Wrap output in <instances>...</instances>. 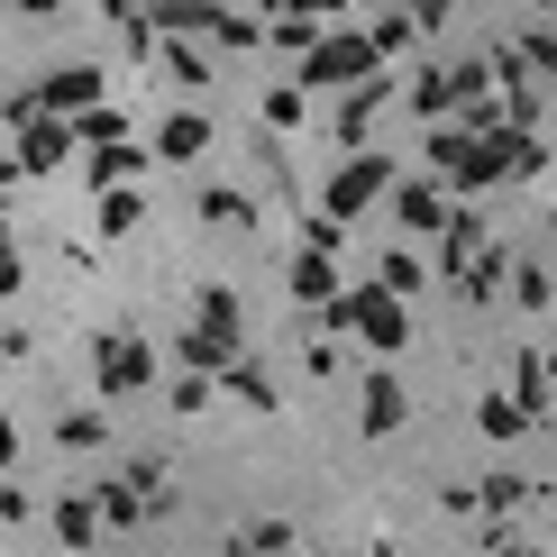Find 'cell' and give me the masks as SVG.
<instances>
[{
  "label": "cell",
  "instance_id": "obj_23",
  "mask_svg": "<svg viewBox=\"0 0 557 557\" xmlns=\"http://www.w3.org/2000/svg\"><path fill=\"white\" fill-rule=\"evenodd\" d=\"M156 46H165V74H174L183 91H211V74H220L211 46H193V37H156Z\"/></svg>",
  "mask_w": 557,
  "mask_h": 557
},
{
  "label": "cell",
  "instance_id": "obj_53",
  "mask_svg": "<svg viewBox=\"0 0 557 557\" xmlns=\"http://www.w3.org/2000/svg\"><path fill=\"white\" fill-rule=\"evenodd\" d=\"M64 557H74V548H64Z\"/></svg>",
  "mask_w": 557,
  "mask_h": 557
},
{
  "label": "cell",
  "instance_id": "obj_24",
  "mask_svg": "<svg viewBox=\"0 0 557 557\" xmlns=\"http://www.w3.org/2000/svg\"><path fill=\"white\" fill-rule=\"evenodd\" d=\"M375 284H384V293H403V301H411V293H430V257H421V247H393V257H375Z\"/></svg>",
  "mask_w": 557,
  "mask_h": 557
},
{
  "label": "cell",
  "instance_id": "obj_33",
  "mask_svg": "<svg viewBox=\"0 0 557 557\" xmlns=\"http://www.w3.org/2000/svg\"><path fill=\"white\" fill-rule=\"evenodd\" d=\"M475 548H484V557H530V540L512 530V512H484V530H475Z\"/></svg>",
  "mask_w": 557,
  "mask_h": 557
},
{
  "label": "cell",
  "instance_id": "obj_25",
  "mask_svg": "<svg viewBox=\"0 0 557 557\" xmlns=\"http://www.w3.org/2000/svg\"><path fill=\"white\" fill-rule=\"evenodd\" d=\"M101 540V512H91V494H55V548H91Z\"/></svg>",
  "mask_w": 557,
  "mask_h": 557
},
{
  "label": "cell",
  "instance_id": "obj_22",
  "mask_svg": "<svg viewBox=\"0 0 557 557\" xmlns=\"http://www.w3.org/2000/svg\"><path fill=\"white\" fill-rule=\"evenodd\" d=\"M137 220H147V183H110L101 193V238H137Z\"/></svg>",
  "mask_w": 557,
  "mask_h": 557
},
{
  "label": "cell",
  "instance_id": "obj_43",
  "mask_svg": "<svg viewBox=\"0 0 557 557\" xmlns=\"http://www.w3.org/2000/svg\"><path fill=\"white\" fill-rule=\"evenodd\" d=\"M18 467V430H10V411H0V475Z\"/></svg>",
  "mask_w": 557,
  "mask_h": 557
},
{
  "label": "cell",
  "instance_id": "obj_31",
  "mask_svg": "<svg viewBox=\"0 0 557 557\" xmlns=\"http://www.w3.org/2000/svg\"><path fill=\"white\" fill-rule=\"evenodd\" d=\"M521 503H530V475H512V467L475 484V512H521Z\"/></svg>",
  "mask_w": 557,
  "mask_h": 557
},
{
  "label": "cell",
  "instance_id": "obj_45",
  "mask_svg": "<svg viewBox=\"0 0 557 557\" xmlns=\"http://www.w3.org/2000/svg\"><path fill=\"white\" fill-rule=\"evenodd\" d=\"M18 10H28V18H55V10H64V0H18Z\"/></svg>",
  "mask_w": 557,
  "mask_h": 557
},
{
  "label": "cell",
  "instance_id": "obj_35",
  "mask_svg": "<svg viewBox=\"0 0 557 557\" xmlns=\"http://www.w3.org/2000/svg\"><path fill=\"white\" fill-rule=\"evenodd\" d=\"M512 55L530 64V74H557V28H521V37H512Z\"/></svg>",
  "mask_w": 557,
  "mask_h": 557
},
{
  "label": "cell",
  "instance_id": "obj_7",
  "mask_svg": "<svg viewBox=\"0 0 557 557\" xmlns=\"http://www.w3.org/2000/svg\"><path fill=\"white\" fill-rule=\"evenodd\" d=\"M18 174H64V156H74V128L55 120V110H37V120H18Z\"/></svg>",
  "mask_w": 557,
  "mask_h": 557
},
{
  "label": "cell",
  "instance_id": "obj_34",
  "mask_svg": "<svg viewBox=\"0 0 557 557\" xmlns=\"http://www.w3.org/2000/svg\"><path fill=\"white\" fill-rule=\"evenodd\" d=\"M165 403L183 411V421H193V411H211V403H220V384H211V375H193V366H183V375H174V393H165Z\"/></svg>",
  "mask_w": 557,
  "mask_h": 557
},
{
  "label": "cell",
  "instance_id": "obj_2",
  "mask_svg": "<svg viewBox=\"0 0 557 557\" xmlns=\"http://www.w3.org/2000/svg\"><path fill=\"white\" fill-rule=\"evenodd\" d=\"M357 74H375V46H366V28H320L311 46H301V91H347Z\"/></svg>",
  "mask_w": 557,
  "mask_h": 557
},
{
  "label": "cell",
  "instance_id": "obj_46",
  "mask_svg": "<svg viewBox=\"0 0 557 557\" xmlns=\"http://www.w3.org/2000/svg\"><path fill=\"white\" fill-rule=\"evenodd\" d=\"M238 10H257V18H274V10H284V0H238Z\"/></svg>",
  "mask_w": 557,
  "mask_h": 557
},
{
  "label": "cell",
  "instance_id": "obj_10",
  "mask_svg": "<svg viewBox=\"0 0 557 557\" xmlns=\"http://www.w3.org/2000/svg\"><path fill=\"white\" fill-rule=\"evenodd\" d=\"M393 220H403L411 228V238H438V228H448V211H457V201H448V183H403V174H393Z\"/></svg>",
  "mask_w": 557,
  "mask_h": 557
},
{
  "label": "cell",
  "instance_id": "obj_20",
  "mask_svg": "<svg viewBox=\"0 0 557 557\" xmlns=\"http://www.w3.org/2000/svg\"><path fill=\"white\" fill-rule=\"evenodd\" d=\"M293 521H247V530H228V548L220 557H293Z\"/></svg>",
  "mask_w": 557,
  "mask_h": 557
},
{
  "label": "cell",
  "instance_id": "obj_50",
  "mask_svg": "<svg viewBox=\"0 0 557 557\" xmlns=\"http://www.w3.org/2000/svg\"><path fill=\"white\" fill-rule=\"evenodd\" d=\"M393 10H411V0H393Z\"/></svg>",
  "mask_w": 557,
  "mask_h": 557
},
{
  "label": "cell",
  "instance_id": "obj_49",
  "mask_svg": "<svg viewBox=\"0 0 557 557\" xmlns=\"http://www.w3.org/2000/svg\"><path fill=\"white\" fill-rule=\"evenodd\" d=\"M548 238H557V211H548Z\"/></svg>",
  "mask_w": 557,
  "mask_h": 557
},
{
  "label": "cell",
  "instance_id": "obj_40",
  "mask_svg": "<svg viewBox=\"0 0 557 557\" xmlns=\"http://www.w3.org/2000/svg\"><path fill=\"white\" fill-rule=\"evenodd\" d=\"M101 10H110V28H120V37H128V28H147V0H101Z\"/></svg>",
  "mask_w": 557,
  "mask_h": 557
},
{
  "label": "cell",
  "instance_id": "obj_5",
  "mask_svg": "<svg viewBox=\"0 0 557 557\" xmlns=\"http://www.w3.org/2000/svg\"><path fill=\"white\" fill-rule=\"evenodd\" d=\"M403 421H411L403 375H393V366H366V384H357V438H393Z\"/></svg>",
  "mask_w": 557,
  "mask_h": 557
},
{
  "label": "cell",
  "instance_id": "obj_39",
  "mask_svg": "<svg viewBox=\"0 0 557 557\" xmlns=\"http://www.w3.org/2000/svg\"><path fill=\"white\" fill-rule=\"evenodd\" d=\"M301 366H311V375H338V366H347V347H338V338H320V330H311V347H301Z\"/></svg>",
  "mask_w": 557,
  "mask_h": 557
},
{
  "label": "cell",
  "instance_id": "obj_26",
  "mask_svg": "<svg viewBox=\"0 0 557 557\" xmlns=\"http://www.w3.org/2000/svg\"><path fill=\"white\" fill-rule=\"evenodd\" d=\"M101 438H110V421H101L91 403H83V411H55V448H64V457H91Z\"/></svg>",
  "mask_w": 557,
  "mask_h": 557
},
{
  "label": "cell",
  "instance_id": "obj_36",
  "mask_svg": "<svg viewBox=\"0 0 557 557\" xmlns=\"http://www.w3.org/2000/svg\"><path fill=\"white\" fill-rule=\"evenodd\" d=\"M457 156H467V128H457V120H430V165H438V174H448V165H457Z\"/></svg>",
  "mask_w": 557,
  "mask_h": 557
},
{
  "label": "cell",
  "instance_id": "obj_44",
  "mask_svg": "<svg viewBox=\"0 0 557 557\" xmlns=\"http://www.w3.org/2000/svg\"><path fill=\"white\" fill-rule=\"evenodd\" d=\"M18 183H28V174H18V156H0V201H10Z\"/></svg>",
  "mask_w": 557,
  "mask_h": 557
},
{
  "label": "cell",
  "instance_id": "obj_16",
  "mask_svg": "<svg viewBox=\"0 0 557 557\" xmlns=\"http://www.w3.org/2000/svg\"><path fill=\"white\" fill-rule=\"evenodd\" d=\"M512 403H521V421H530V430H540L548 411H557V393H548V366L530 357V347H521V357H512Z\"/></svg>",
  "mask_w": 557,
  "mask_h": 557
},
{
  "label": "cell",
  "instance_id": "obj_19",
  "mask_svg": "<svg viewBox=\"0 0 557 557\" xmlns=\"http://www.w3.org/2000/svg\"><path fill=\"white\" fill-rule=\"evenodd\" d=\"M91 512H101V530H137L147 521V494L128 475H110V484H91Z\"/></svg>",
  "mask_w": 557,
  "mask_h": 557
},
{
  "label": "cell",
  "instance_id": "obj_13",
  "mask_svg": "<svg viewBox=\"0 0 557 557\" xmlns=\"http://www.w3.org/2000/svg\"><path fill=\"white\" fill-rule=\"evenodd\" d=\"M220 393H228V403H247V411H284V393H274V375H265L257 357H228L220 366Z\"/></svg>",
  "mask_w": 557,
  "mask_h": 557
},
{
  "label": "cell",
  "instance_id": "obj_28",
  "mask_svg": "<svg viewBox=\"0 0 557 557\" xmlns=\"http://www.w3.org/2000/svg\"><path fill=\"white\" fill-rule=\"evenodd\" d=\"M257 110H265V128H274V137H293L301 120H311V91H301V83H274Z\"/></svg>",
  "mask_w": 557,
  "mask_h": 557
},
{
  "label": "cell",
  "instance_id": "obj_6",
  "mask_svg": "<svg viewBox=\"0 0 557 557\" xmlns=\"http://www.w3.org/2000/svg\"><path fill=\"white\" fill-rule=\"evenodd\" d=\"M393 101V83H384V64L375 74H357L338 91V110H330V128H338V147H366V137H375V110Z\"/></svg>",
  "mask_w": 557,
  "mask_h": 557
},
{
  "label": "cell",
  "instance_id": "obj_30",
  "mask_svg": "<svg viewBox=\"0 0 557 557\" xmlns=\"http://www.w3.org/2000/svg\"><path fill=\"white\" fill-rule=\"evenodd\" d=\"M411 110H421V120H448V110H457L448 64H421V74H411Z\"/></svg>",
  "mask_w": 557,
  "mask_h": 557
},
{
  "label": "cell",
  "instance_id": "obj_29",
  "mask_svg": "<svg viewBox=\"0 0 557 557\" xmlns=\"http://www.w3.org/2000/svg\"><path fill=\"white\" fill-rule=\"evenodd\" d=\"M366 46H375V64H393V55H411V46H421V28H411V10H384L375 28H366Z\"/></svg>",
  "mask_w": 557,
  "mask_h": 557
},
{
  "label": "cell",
  "instance_id": "obj_11",
  "mask_svg": "<svg viewBox=\"0 0 557 557\" xmlns=\"http://www.w3.org/2000/svg\"><path fill=\"white\" fill-rule=\"evenodd\" d=\"M347 284V265L338 257H320V247H301V257L284 265V293H293V311H320V301H330Z\"/></svg>",
  "mask_w": 557,
  "mask_h": 557
},
{
  "label": "cell",
  "instance_id": "obj_48",
  "mask_svg": "<svg viewBox=\"0 0 557 557\" xmlns=\"http://www.w3.org/2000/svg\"><path fill=\"white\" fill-rule=\"evenodd\" d=\"M366 557H393V540H375V548H366Z\"/></svg>",
  "mask_w": 557,
  "mask_h": 557
},
{
  "label": "cell",
  "instance_id": "obj_9",
  "mask_svg": "<svg viewBox=\"0 0 557 557\" xmlns=\"http://www.w3.org/2000/svg\"><path fill=\"white\" fill-rule=\"evenodd\" d=\"M147 156L156 165H193V156H211V110H165L147 137Z\"/></svg>",
  "mask_w": 557,
  "mask_h": 557
},
{
  "label": "cell",
  "instance_id": "obj_15",
  "mask_svg": "<svg viewBox=\"0 0 557 557\" xmlns=\"http://www.w3.org/2000/svg\"><path fill=\"white\" fill-rule=\"evenodd\" d=\"M228 357H247V338H228V330H201V320L183 330V366H193V375H211V384H220V366H228Z\"/></svg>",
  "mask_w": 557,
  "mask_h": 557
},
{
  "label": "cell",
  "instance_id": "obj_18",
  "mask_svg": "<svg viewBox=\"0 0 557 557\" xmlns=\"http://www.w3.org/2000/svg\"><path fill=\"white\" fill-rule=\"evenodd\" d=\"M201 37H220L228 55H238V46H265V18H257V10H238V0H211V18H201Z\"/></svg>",
  "mask_w": 557,
  "mask_h": 557
},
{
  "label": "cell",
  "instance_id": "obj_14",
  "mask_svg": "<svg viewBox=\"0 0 557 557\" xmlns=\"http://www.w3.org/2000/svg\"><path fill=\"white\" fill-rule=\"evenodd\" d=\"M494 156H503V183H540V174H548L540 128H494Z\"/></svg>",
  "mask_w": 557,
  "mask_h": 557
},
{
  "label": "cell",
  "instance_id": "obj_42",
  "mask_svg": "<svg viewBox=\"0 0 557 557\" xmlns=\"http://www.w3.org/2000/svg\"><path fill=\"white\" fill-rule=\"evenodd\" d=\"M284 10H301V18H320V28H330V18L347 10V0H284Z\"/></svg>",
  "mask_w": 557,
  "mask_h": 557
},
{
  "label": "cell",
  "instance_id": "obj_4",
  "mask_svg": "<svg viewBox=\"0 0 557 557\" xmlns=\"http://www.w3.org/2000/svg\"><path fill=\"white\" fill-rule=\"evenodd\" d=\"M91 384H101V403L147 393V384H156V347L128 338V330H101V347H91Z\"/></svg>",
  "mask_w": 557,
  "mask_h": 557
},
{
  "label": "cell",
  "instance_id": "obj_3",
  "mask_svg": "<svg viewBox=\"0 0 557 557\" xmlns=\"http://www.w3.org/2000/svg\"><path fill=\"white\" fill-rule=\"evenodd\" d=\"M393 193V156H375V147H347V165L330 174V193H320V211H330V220H347V228H357L366 211H375V201Z\"/></svg>",
  "mask_w": 557,
  "mask_h": 557
},
{
  "label": "cell",
  "instance_id": "obj_1",
  "mask_svg": "<svg viewBox=\"0 0 557 557\" xmlns=\"http://www.w3.org/2000/svg\"><path fill=\"white\" fill-rule=\"evenodd\" d=\"M301 320H311L320 338H357L366 357H403V347H411V301H403V293H384L375 274L338 284L320 311H301Z\"/></svg>",
  "mask_w": 557,
  "mask_h": 557
},
{
  "label": "cell",
  "instance_id": "obj_27",
  "mask_svg": "<svg viewBox=\"0 0 557 557\" xmlns=\"http://www.w3.org/2000/svg\"><path fill=\"white\" fill-rule=\"evenodd\" d=\"M475 430L494 438V448H512V438H521L530 421H521V403H512V393H484V403H475Z\"/></svg>",
  "mask_w": 557,
  "mask_h": 557
},
{
  "label": "cell",
  "instance_id": "obj_8",
  "mask_svg": "<svg viewBox=\"0 0 557 557\" xmlns=\"http://www.w3.org/2000/svg\"><path fill=\"white\" fill-rule=\"evenodd\" d=\"M74 156H83V183H91V193H110V183H147V165H156L147 137H110V147H74Z\"/></svg>",
  "mask_w": 557,
  "mask_h": 557
},
{
  "label": "cell",
  "instance_id": "obj_12",
  "mask_svg": "<svg viewBox=\"0 0 557 557\" xmlns=\"http://www.w3.org/2000/svg\"><path fill=\"white\" fill-rule=\"evenodd\" d=\"M37 101L55 110V120H74V110H91V101H101V64H55V74L37 83Z\"/></svg>",
  "mask_w": 557,
  "mask_h": 557
},
{
  "label": "cell",
  "instance_id": "obj_41",
  "mask_svg": "<svg viewBox=\"0 0 557 557\" xmlns=\"http://www.w3.org/2000/svg\"><path fill=\"white\" fill-rule=\"evenodd\" d=\"M0 521H10V530H18V521H28V494H18V484H10V475H0Z\"/></svg>",
  "mask_w": 557,
  "mask_h": 557
},
{
  "label": "cell",
  "instance_id": "obj_32",
  "mask_svg": "<svg viewBox=\"0 0 557 557\" xmlns=\"http://www.w3.org/2000/svg\"><path fill=\"white\" fill-rule=\"evenodd\" d=\"M193 320H201V330H228V338H247V330H238L247 311H238V293H228V284H211V293H201V311H193Z\"/></svg>",
  "mask_w": 557,
  "mask_h": 557
},
{
  "label": "cell",
  "instance_id": "obj_37",
  "mask_svg": "<svg viewBox=\"0 0 557 557\" xmlns=\"http://www.w3.org/2000/svg\"><path fill=\"white\" fill-rule=\"evenodd\" d=\"M301 247H320V257H338V247H347V220L311 211V220H301Z\"/></svg>",
  "mask_w": 557,
  "mask_h": 557
},
{
  "label": "cell",
  "instance_id": "obj_17",
  "mask_svg": "<svg viewBox=\"0 0 557 557\" xmlns=\"http://www.w3.org/2000/svg\"><path fill=\"white\" fill-rule=\"evenodd\" d=\"M201 228H257V193H238V183H201Z\"/></svg>",
  "mask_w": 557,
  "mask_h": 557
},
{
  "label": "cell",
  "instance_id": "obj_21",
  "mask_svg": "<svg viewBox=\"0 0 557 557\" xmlns=\"http://www.w3.org/2000/svg\"><path fill=\"white\" fill-rule=\"evenodd\" d=\"M503 293H512L521 311H548V301H557V274H548L540 257H512V265H503Z\"/></svg>",
  "mask_w": 557,
  "mask_h": 557
},
{
  "label": "cell",
  "instance_id": "obj_38",
  "mask_svg": "<svg viewBox=\"0 0 557 557\" xmlns=\"http://www.w3.org/2000/svg\"><path fill=\"white\" fill-rule=\"evenodd\" d=\"M448 91H457V101H484V91H494V74H484V55H467V64H448Z\"/></svg>",
  "mask_w": 557,
  "mask_h": 557
},
{
  "label": "cell",
  "instance_id": "obj_51",
  "mask_svg": "<svg viewBox=\"0 0 557 557\" xmlns=\"http://www.w3.org/2000/svg\"><path fill=\"white\" fill-rule=\"evenodd\" d=\"M0 557H18V548H0Z\"/></svg>",
  "mask_w": 557,
  "mask_h": 557
},
{
  "label": "cell",
  "instance_id": "obj_52",
  "mask_svg": "<svg viewBox=\"0 0 557 557\" xmlns=\"http://www.w3.org/2000/svg\"><path fill=\"white\" fill-rule=\"evenodd\" d=\"M548 10H557V0H548Z\"/></svg>",
  "mask_w": 557,
  "mask_h": 557
},
{
  "label": "cell",
  "instance_id": "obj_47",
  "mask_svg": "<svg viewBox=\"0 0 557 557\" xmlns=\"http://www.w3.org/2000/svg\"><path fill=\"white\" fill-rule=\"evenodd\" d=\"M540 366H548V393H557V357H540Z\"/></svg>",
  "mask_w": 557,
  "mask_h": 557
}]
</instances>
